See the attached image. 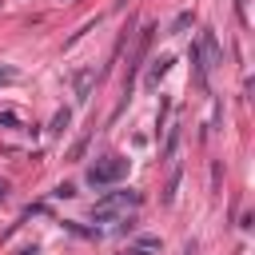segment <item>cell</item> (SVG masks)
Segmentation results:
<instances>
[{"label": "cell", "instance_id": "cell-1", "mask_svg": "<svg viewBox=\"0 0 255 255\" xmlns=\"http://www.w3.org/2000/svg\"><path fill=\"white\" fill-rule=\"evenodd\" d=\"M124 175H128V159L124 155H104V159H96L88 167V183L92 187H108V183H116Z\"/></svg>", "mask_w": 255, "mask_h": 255}, {"label": "cell", "instance_id": "cell-2", "mask_svg": "<svg viewBox=\"0 0 255 255\" xmlns=\"http://www.w3.org/2000/svg\"><path fill=\"white\" fill-rule=\"evenodd\" d=\"M135 203H139V195H135V191H112V195H104V199L92 207V219H108V215L128 211V207H135Z\"/></svg>", "mask_w": 255, "mask_h": 255}, {"label": "cell", "instance_id": "cell-3", "mask_svg": "<svg viewBox=\"0 0 255 255\" xmlns=\"http://www.w3.org/2000/svg\"><path fill=\"white\" fill-rule=\"evenodd\" d=\"M128 255H159V239L155 235H143V239H135L128 247Z\"/></svg>", "mask_w": 255, "mask_h": 255}, {"label": "cell", "instance_id": "cell-4", "mask_svg": "<svg viewBox=\"0 0 255 255\" xmlns=\"http://www.w3.org/2000/svg\"><path fill=\"white\" fill-rule=\"evenodd\" d=\"M0 80H12V72H0Z\"/></svg>", "mask_w": 255, "mask_h": 255}, {"label": "cell", "instance_id": "cell-5", "mask_svg": "<svg viewBox=\"0 0 255 255\" xmlns=\"http://www.w3.org/2000/svg\"><path fill=\"white\" fill-rule=\"evenodd\" d=\"M0 195H4V183H0Z\"/></svg>", "mask_w": 255, "mask_h": 255}]
</instances>
